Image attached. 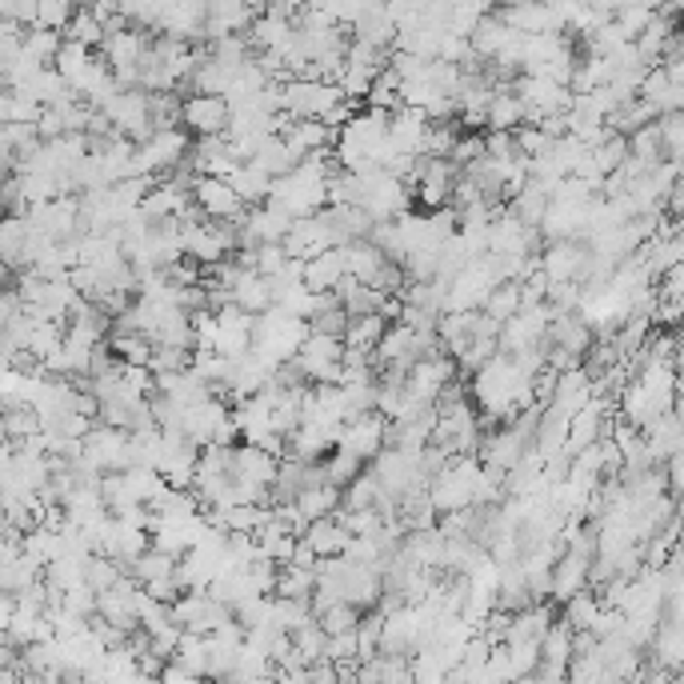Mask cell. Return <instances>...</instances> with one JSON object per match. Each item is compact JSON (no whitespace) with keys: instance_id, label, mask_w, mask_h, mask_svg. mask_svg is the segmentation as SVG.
<instances>
[{"instance_id":"7c38bea8","label":"cell","mask_w":684,"mask_h":684,"mask_svg":"<svg viewBox=\"0 0 684 684\" xmlns=\"http://www.w3.org/2000/svg\"><path fill=\"white\" fill-rule=\"evenodd\" d=\"M232 304L253 316L273 309V285H268V277H260L256 268H241V277L232 285Z\"/></svg>"},{"instance_id":"ba28073f","label":"cell","mask_w":684,"mask_h":684,"mask_svg":"<svg viewBox=\"0 0 684 684\" xmlns=\"http://www.w3.org/2000/svg\"><path fill=\"white\" fill-rule=\"evenodd\" d=\"M232 480H241V485H256V488H268L273 485V476H277V456L260 449V444H232V468H229Z\"/></svg>"},{"instance_id":"ac0fdd59","label":"cell","mask_w":684,"mask_h":684,"mask_svg":"<svg viewBox=\"0 0 684 684\" xmlns=\"http://www.w3.org/2000/svg\"><path fill=\"white\" fill-rule=\"evenodd\" d=\"M480 309H485L492 321H509V316H517V309H521V280H497L492 289L485 292V301H480Z\"/></svg>"},{"instance_id":"277c9868","label":"cell","mask_w":684,"mask_h":684,"mask_svg":"<svg viewBox=\"0 0 684 684\" xmlns=\"http://www.w3.org/2000/svg\"><path fill=\"white\" fill-rule=\"evenodd\" d=\"M181 125H185L193 137L224 132V128H229V101H224V96H209V93H188L185 101H181Z\"/></svg>"},{"instance_id":"4fadbf2b","label":"cell","mask_w":684,"mask_h":684,"mask_svg":"<svg viewBox=\"0 0 684 684\" xmlns=\"http://www.w3.org/2000/svg\"><path fill=\"white\" fill-rule=\"evenodd\" d=\"M301 541H309V548H313L316 557H337L348 545V529L337 517H316V521L304 524Z\"/></svg>"},{"instance_id":"9c48e42d","label":"cell","mask_w":684,"mask_h":684,"mask_svg":"<svg viewBox=\"0 0 684 684\" xmlns=\"http://www.w3.org/2000/svg\"><path fill=\"white\" fill-rule=\"evenodd\" d=\"M292 509H297V521H316V517H333L340 509V488L337 485H304L297 488L292 497Z\"/></svg>"},{"instance_id":"3957f363","label":"cell","mask_w":684,"mask_h":684,"mask_svg":"<svg viewBox=\"0 0 684 684\" xmlns=\"http://www.w3.org/2000/svg\"><path fill=\"white\" fill-rule=\"evenodd\" d=\"M384 425H389V420H384L376 408L357 413V417H348L345 425H340L333 449H348V453L360 456V461H372V456L384 449Z\"/></svg>"},{"instance_id":"cb8c5ba5","label":"cell","mask_w":684,"mask_h":684,"mask_svg":"<svg viewBox=\"0 0 684 684\" xmlns=\"http://www.w3.org/2000/svg\"><path fill=\"white\" fill-rule=\"evenodd\" d=\"M321 464H325V480L328 485H337V488H345L352 476L364 468V461L360 456H352L348 449H328L325 456H321Z\"/></svg>"},{"instance_id":"9a60e30c","label":"cell","mask_w":684,"mask_h":684,"mask_svg":"<svg viewBox=\"0 0 684 684\" xmlns=\"http://www.w3.org/2000/svg\"><path fill=\"white\" fill-rule=\"evenodd\" d=\"M24 256H28V221H24L21 212L0 217V260L12 268H21Z\"/></svg>"},{"instance_id":"1f68e13d","label":"cell","mask_w":684,"mask_h":684,"mask_svg":"<svg viewBox=\"0 0 684 684\" xmlns=\"http://www.w3.org/2000/svg\"><path fill=\"white\" fill-rule=\"evenodd\" d=\"M140 589L149 592V596H156V601H164V604H173L176 596H181V584H176L173 577H156V580H149V584H140Z\"/></svg>"},{"instance_id":"5b68a950","label":"cell","mask_w":684,"mask_h":684,"mask_svg":"<svg viewBox=\"0 0 684 684\" xmlns=\"http://www.w3.org/2000/svg\"><path fill=\"white\" fill-rule=\"evenodd\" d=\"M232 417L229 401H221V396L212 393L205 396V401H197V405H185V417H181V432H185L188 441L197 444H209L217 432H221V425Z\"/></svg>"},{"instance_id":"7a4b0ae2","label":"cell","mask_w":684,"mask_h":684,"mask_svg":"<svg viewBox=\"0 0 684 684\" xmlns=\"http://www.w3.org/2000/svg\"><path fill=\"white\" fill-rule=\"evenodd\" d=\"M193 205H197L209 221H236L244 212V200L236 197V188L221 176H209V173H197L193 176Z\"/></svg>"},{"instance_id":"e0dca14e","label":"cell","mask_w":684,"mask_h":684,"mask_svg":"<svg viewBox=\"0 0 684 684\" xmlns=\"http://www.w3.org/2000/svg\"><path fill=\"white\" fill-rule=\"evenodd\" d=\"M384 321L381 313H360V316H348L345 333H340V340H345L348 348H360V352H372L376 348V340H381L384 333Z\"/></svg>"},{"instance_id":"7402d4cb","label":"cell","mask_w":684,"mask_h":684,"mask_svg":"<svg viewBox=\"0 0 684 684\" xmlns=\"http://www.w3.org/2000/svg\"><path fill=\"white\" fill-rule=\"evenodd\" d=\"M268 181H273V176L256 173L253 164H236V173L229 176V185L236 188V197H241L244 205H260V200L268 197Z\"/></svg>"},{"instance_id":"2e32d148","label":"cell","mask_w":684,"mask_h":684,"mask_svg":"<svg viewBox=\"0 0 684 684\" xmlns=\"http://www.w3.org/2000/svg\"><path fill=\"white\" fill-rule=\"evenodd\" d=\"M352 33H357L360 40H369V45L393 48L396 24H393V16L384 12V0H381V4H372V9L360 12L357 21H352Z\"/></svg>"},{"instance_id":"44dd1931","label":"cell","mask_w":684,"mask_h":684,"mask_svg":"<svg viewBox=\"0 0 684 684\" xmlns=\"http://www.w3.org/2000/svg\"><path fill=\"white\" fill-rule=\"evenodd\" d=\"M565 608V625L572 628V633H584V628H592V621H596V613H601V601H596V592L592 589H580L577 596H569V601L560 604Z\"/></svg>"},{"instance_id":"603a6c76","label":"cell","mask_w":684,"mask_h":684,"mask_svg":"<svg viewBox=\"0 0 684 684\" xmlns=\"http://www.w3.org/2000/svg\"><path fill=\"white\" fill-rule=\"evenodd\" d=\"M316 589V572L313 569H304V565H280L277 569V596H309V592Z\"/></svg>"},{"instance_id":"30bf717a","label":"cell","mask_w":684,"mask_h":684,"mask_svg":"<svg viewBox=\"0 0 684 684\" xmlns=\"http://www.w3.org/2000/svg\"><path fill=\"white\" fill-rule=\"evenodd\" d=\"M340 256H345V273H348V277L364 280V285H372V277H376V273H381V265L389 260V256H384L381 248L369 241V236L345 241V244H340Z\"/></svg>"},{"instance_id":"ffe728a7","label":"cell","mask_w":684,"mask_h":684,"mask_svg":"<svg viewBox=\"0 0 684 684\" xmlns=\"http://www.w3.org/2000/svg\"><path fill=\"white\" fill-rule=\"evenodd\" d=\"M376 497H381V480H376V473H372V468L369 473L360 468V473L340 488V509H372Z\"/></svg>"},{"instance_id":"8992f818","label":"cell","mask_w":684,"mask_h":684,"mask_svg":"<svg viewBox=\"0 0 684 684\" xmlns=\"http://www.w3.org/2000/svg\"><path fill=\"white\" fill-rule=\"evenodd\" d=\"M253 348V313H244L236 304L217 313V333H212V352L221 357H244Z\"/></svg>"},{"instance_id":"4dcf8cb0","label":"cell","mask_w":684,"mask_h":684,"mask_svg":"<svg viewBox=\"0 0 684 684\" xmlns=\"http://www.w3.org/2000/svg\"><path fill=\"white\" fill-rule=\"evenodd\" d=\"M325 657L333 664L357 661V633H352V628H348V633H333V637L325 640Z\"/></svg>"},{"instance_id":"d6986e66","label":"cell","mask_w":684,"mask_h":684,"mask_svg":"<svg viewBox=\"0 0 684 684\" xmlns=\"http://www.w3.org/2000/svg\"><path fill=\"white\" fill-rule=\"evenodd\" d=\"M60 36H65V40H77V45H84V48H101V40H105V21H101L93 9H77L69 16V24L60 28Z\"/></svg>"},{"instance_id":"f1b7e54d","label":"cell","mask_w":684,"mask_h":684,"mask_svg":"<svg viewBox=\"0 0 684 684\" xmlns=\"http://www.w3.org/2000/svg\"><path fill=\"white\" fill-rule=\"evenodd\" d=\"M285 260H289V253H285V244H280V241H260V244H256L253 268L260 273V277H277L280 268H285Z\"/></svg>"},{"instance_id":"d6a6232c","label":"cell","mask_w":684,"mask_h":684,"mask_svg":"<svg viewBox=\"0 0 684 684\" xmlns=\"http://www.w3.org/2000/svg\"><path fill=\"white\" fill-rule=\"evenodd\" d=\"M4 289H12V265H4V260H0V292Z\"/></svg>"},{"instance_id":"f546056e","label":"cell","mask_w":684,"mask_h":684,"mask_svg":"<svg viewBox=\"0 0 684 684\" xmlns=\"http://www.w3.org/2000/svg\"><path fill=\"white\" fill-rule=\"evenodd\" d=\"M476 156H485V132H464V137H456L449 161H453L456 169H464V164H473Z\"/></svg>"},{"instance_id":"d4e9b609","label":"cell","mask_w":684,"mask_h":684,"mask_svg":"<svg viewBox=\"0 0 684 684\" xmlns=\"http://www.w3.org/2000/svg\"><path fill=\"white\" fill-rule=\"evenodd\" d=\"M657 132H661L664 161H681V149H684V116H681V108H676V113H661V116H657Z\"/></svg>"},{"instance_id":"484cf974","label":"cell","mask_w":684,"mask_h":684,"mask_svg":"<svg viewBox=\"0 0 684 684\" xmlns=\"http://www.w3.org/2000/svg\"><path fill=\"white\" fill-rule=\"evenodd\" d=\"M357 621H360V608H352L348 601H333L325 613H316V625L325 628L328 637H333V633H348V628H357Z\"/></svg>"},{"instance_id":"4316f807","label":"cell","mask_w":684,"mask_h":684,"mask_svg":"<svg viewBox=\"0 0 684 684\" xmlns=\"http://www.w3.org/2000/svg\"><path fill=\"white\" fill-rule=\"evenodd\" d=\"M268 505H232V509H224V529L229 533H253L256 524L265 521Z\"/></svg>"},{"instance_id":"8fae6325","label":"cell","mask_w":684,"mask_h":684,"mask_svg":"<svg viewBox=\"0 0 684 684\" xmlns=\"http://www.w3.org/2000/svg\"><path fill=\"white\" fill-rule=\"evenodd\" d=\"M345 277V256H340V244L325 248V253H316L304 260V285L313 292H333L337 289V280Z\"/></svg>"},{"instance_id":"6da1fadb","label":"cell","mask_w":684,"mask_h":684,"mask_svg":"<svg viewBox=\"0 0 684 684\" xmlns=\"http://www.w3.org/2000/svg\"><path fill=\"white\" fill-rule=\"evenodd\" d=\"M81 456L93 464L96 473H125L132 468V453H128V432L125 429H113V425H93V429L84 432L81 441Z\"/></svg>"},{"instance_id":"83f0119b","label":"cell","mask_w":684,"mask_h":684,"mask_svg":"<svg viewBox=\"0 0 684 684\" xmlns=\"http://www.w3.org/2000/svg\"><path fill=\"white\" fill-rule=\"evenodd\" d=\"M72 12H77L72 0H36V24H40V28H53V33H60V28L69 24Z\"/></svg>"},{"instance_id":"5bb4252c","label":"cell","mask_w":684,"mask_h":684,"mask_svg":"<svg viewBox=\"0 0 684 684\" xmlns=\"http://www.w3.org/2000/svg\"><path fill=\"white\" fill-rule=\"evenodd\" d=\"M524 120V101L512 93V84H497L488 96L485 128H517Z\"/></svg>"},{"instance_id":"52a82bcc","label":"cell","mask_w":684,"mask_h":684,"mask_svg":"<svg viewBox=\"0 0 684 684\" xmlns=\"http://www.w3.org/2000/svg\"><path fill=\"white\" fill-rule=\"evenodd\" d=\"M569 657H572V628L565 621H553L541 637V661H536L533 676L541 681H560L569 673Z\"/></svg>"}]
</instances>
